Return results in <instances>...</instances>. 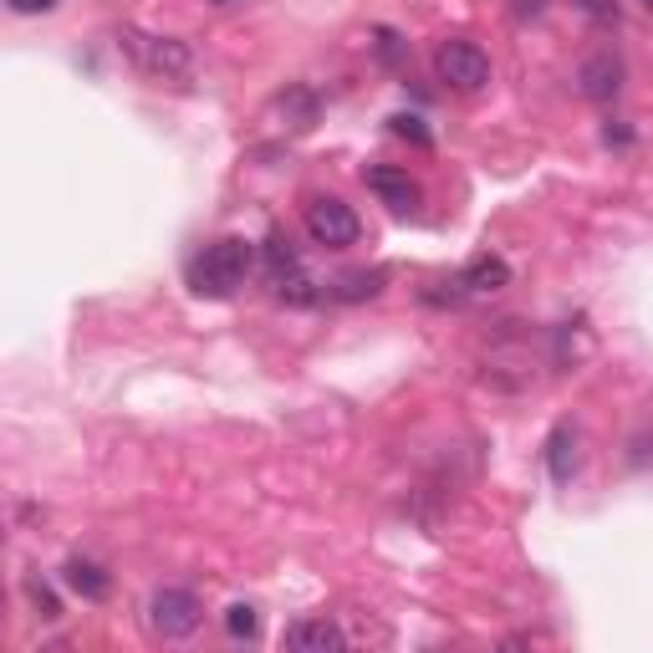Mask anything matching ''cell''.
<instances>
[{
	"label": "cell",
	"mask_w": 653,
	"mask_h": 653,
	"mask_svg": "<svg viewBox=\"0 0 653 653\" xmlns=\"http://www.w3.org/2000/svg\"><path fill=\"white\" fill-rule=\"evenodd\" d=\"M255 251L251 240L240 235H225V240H210L194 261H189V286L194 297H210V302H225L235 297V286H246V271H251Z\"/></svg>",
	"instance_id": "obj_1"
},
{
	"label": "cell",
	"mask_w": 653,
	"mask_h": 653,
	"mask_svg": "<svg viewBox=\"0 0 653 653\" xmlns=\"http://www.w3.org/2000/svg\"><path fill=\"white\" fill-rule=\"evenodd\" d=\"M117 41H123V51L134 56V67L149 72V77H159V83H168V77H189V67H194L189 47L185 41H174V36H153V32H138V26H123Z\"/></svg>",
	"instance_id": "obj_2"
},
{
	"label": "cell",
	"mask_w": 653,
	"mask_h": 653,
	"mask_svg": "<svg viewBox=\"0 0 653 653\" xmlns=\"http://www.w3.org/2000/svg\"><path fill=\"white\" fill-rule=\"evenodd\" d=\"M435 72H439V83H450L454 92H480V87L490 83V56L475 41H439L435 51Z\"/></svg>",
	"instance_id": "obj_3"
},
{
	"label": "cell",
	"mask_w": 653,
	"mask_h": 653,
	"mask_svg": "<svg viewBox=\"0 0 653 653\" xmlns=\"http://www.w3.org/2000/svg\"><path fill=\"white\" fill-rule=\"evenodd\" d=\"M306 230H312V240L317 246H327V251H342V246H352L357 240V215H352V204H342L337 194H312L306 200Z\"/></svg>",
	"instance_id": "obj_4"
},
{
	"label": "cell",
	"mask_w": 653,
	"mask_h": 653,
	"mask_svg": "<svg viewBox=\"0 0 653 653\" xmlns=\"http://www.w3.org/2000/svg\"><path fill=\"white\" fill-rule=\"evenodd\" d=\"M204 607L194 592H185V587H164V592H153L149 603V623L159 638H189L194 628H200Z\"/></svg>",
	"instance_id": "obj_5"
},
{
	"label": "cell",
	"mask_w": 653,
	"mask_h": 653,
	"mask_svg": "<svg viewBox=\"0 0 653 653\" xmlns=\"http://www.w3.org/2000/svg\"><path fill=\"white\" fill-rule=\"evenodd\" d=\"M486 384L511 388V393L531 388V384H537L531 348H526V342H495V348H490V357H486Z\"/></svg>",
	"instance_id": "obj_6"
},
{
	"label": "cell",
	"mask_w": 653,
	"mask_h": 653,
	"mask_svg": "<svg viewBox=\"0 0 653 653\" xmlns=\"http://www.w3.org/2000/svg\"><path fill=\"white\" fill-rule=\"evenodd\" d=\"M363 185L378 194V200L388 204V210H399V215H409L414 204H419V185L403 174V168H393V164H373V168H363Z\"/></svg>",
	"instance_id": "obj_7"
},
{
	"label": "cell",
	"mask_w": 653,
	"mask_h": 653,
	"mask_svg": "<svg viewBox=\"0 0 653 653\" xmlns=\"http://www.w3.org/2000/svg\"><path fill=\"white\" fill-rule=\"evenodd\" d=\"M577 87H582V98H592V102H613L623 92V62L613 51L587 56L582 67H577Z\"/></svg>",
	"instance_id": "obj_8"
},
{
	"label": "cell",
	"mask_w": 653,
	"mask_h": 653,
	"mask_svg": "<svg viewBox=\"0 0 653 653\" xmlns=\"http://www.w3.org/2000/svg\"><path fill=\"white\" fill-rule=\"evenodd\" d=\"M286 649L297 653H342L348 649V633L337 628L332 618H302L286 628Z\"/></svg>",
	"instance_id": "obj_9"
},
{
	"label": "cell",
	"mask_w": 653,
	"mask_h": 653,
	"mask_svg": "<svg viewBox=\"0 0 653 653\" xmlns=\"http://www.w3.org/2000/svg\"><path fill=\"white\" fill-rule=\"evenodd\" d=\"M460 281H465L469 297H486V291H501V286H511V266H505L501 255H475V261L460 271Z\"/></svg>",
	"instance_id": "obj_10"
},
{
	"label": "cell",
	"mask_w": 653,
	"mask_h": 653,
	"mask_svg": "<svg viewBox=\"0 0 653 653\" xmlns=\"http://www.w3.org/2000/svg\"><path fill=\"white\" fill-rule=\"evenodd\" d=\"M276 113L286 117V128H291V134H306V128L317 123L322 102H317V92H312V87H286L281 98H276Z\"/></svg>",
	"instance_id": "obj_11"
},
{
	"label": "cell",
	"mask_w": 653,
	"mask_h": 653,
	"mask_svg": "<svg viewBox=\"0 0 653 653\" xmlns=\"http://www.w3.org/2000/svg\"><path fill=\"white\" fill-rule=\"evenodd\" d=\"M547 465H552L556 486H567L572 475H577V429H572V424H556L552 429V439H547Z\"/></svg>",
	"instance_id": "obj_12"
},
{
	"label": "cell",
	"mask_w": 653,
	"mask_h": 653,
	"mask_svg": "<svg viewBox=\"0 0 653 653\" xmlns=\"http://www.w3.org/2000/svg\"><path fill=\"white\" fill-rule=\"evenodd\" d=\"M384 281H388V271H348V276H337L332 286H327V297L332 302H368V297H378L384 291Z\"/></svg>",
	"instance_id": "obj_13"
},
{
	"label": "cell",
	"mask_w": 653,
	"mask_h": 653,
	"mask_svg": "<svg viewBox=\"0 0 653 653\" xmlns=\"http://www.w3.org/2000/svg\"><path fill=\"white\" fill-rule=\"evenodd\" d=\"M67 587H72V592H83L87 603H102V598L113 592V577H108L98 562H83V556H72V562H67Z\"/></svg>",
	"instance_id": "obj_14"
},
{
	"label": "cell",
	"mask_w": 653,
	"mask_h": 653,
	"mask_svg": "<svg viewBox=\"0 0 653 653\" xmlns=\"http://www.w3.org/2000/svg\"><path fill=\"white\" fill-rule=\"evenodd\" d=\"M271 297L286 302V306H312L322 291H317V281H312L306 271H291V276H281V281H271Z\"/></svg>",
	"instance_id": "obj_15"
},
{
	"label": "cell",
	"mask_w": 653,
	"mask_h": 653,
	"mask_svg": "<svg viewBox=\"0 0 653 653\" xmlns=\"http://www.w3.org/2000/svg\"><path fill=\"white\" fill-rule=\"evenodd\" d=\"M266 266H271V281H281V276H291V271H302V261H297V251H291V240H286L281 230L266 240Z\"/></svg>",
	"instance_id": "obj_16"
},
{
	"label": "cell",
	"mask_w": 653,
	"mask_h": 653,
	"mask_svg": "<svg viewBox=\"0 0 653 653\" xmlns=\"http://www.w3.org/2000/svg\"><path fill=\"white\" fill-rule=\"evenodd\" d=\"M225 628H230V638H255L261 633V618H255L251 603H235L225 607Z\"/></svg>",
	"instance_id": "obj_17"
},
{
	"label": "cell",
	"mask_w": 653,
	"mask_h": 653,
	"mask_svg": "<svg viewBox=\"0 0 653 653\" xmlns=\"http://www.w3.org/2000/svg\"><path fill=\"white\" fill-rule=\"evenodd\" d=\"M378 56H384L388 67H403V62H409V41H403L399 32H388V26H384V32H378Z\"/></svg>",
	"instance_id": "obj_18"
},
{
	"label": "cell",
	"mask_w": 653,
	"mask_h": 653,
	"mask_svg": "<svg viewBox=\"0 0 653 653\" xmlns=\"http://www.w3.org/2000/svg\"><path fill=\"white\" fill-rule=\"evenodd\" d=\"M26 592H32V603L41 607V618H62V603H56V592H51L47 582H36V577H32V582H26Z\"/></svg>",
	"instance_id": "obj_19"
},
{
	"label": "cell",
	"mask_w": 653,
	"mask_h": 653,
	"mask_svg": "<svg viewBox=\"0 0 653 653\" xmlns=\"http://www.w3.org/2000/svg\"><path fill=\"white\" fill-rule=\"evenodd\" d=\"M393 134H399V138H409V143H419V149H429V128H424L419 117L399 113V117H393Z\"/></svg>",
	"instance_id": "obj_20"
},
{
	"label": "cell",
	"mask_w": 653,
	"mask_h": 653,
	"mask_svg": "<svg viewBox=\"0 0 653 653\" xmlns=\"http://www.w3.org/2000/svg\"><path fill=\"white\" fill-rule=\"evenodd\" d=\"M577 5H582L592 21H613V26H618V0H577Z\"/></svg>",
	"instance_id": "obj_21"
},
{
	"label": "cell",
	"mask_w": 653,
	"mask_h": 653,
	"mask_svg": "<svg viewBox=\"0 0 653 653\" xmlns=\"http://www.w3.org/2000/svg\"><path fill=\"white\" fill-rule=\"evenodd\" d=\"M62 0H11V11L16 16H47V11H56Z\"/></svg>",
	"instance_id": "obj_22"
},
{
	"label": "cell",
	"mask_w": 653,
	"mask_h": 653,
	"mask_svg": "<svg viewBox=\"0 0 653 653\" xmlns=\"http://www.w3.org/2000/svg\"><path fill=\"white\" fill-rule=\"evenodd\" d=\"M643 5H649V11H653V0H643Z\"/></svg>",
	"instance_id": "obj_23"
}]
</instances>
